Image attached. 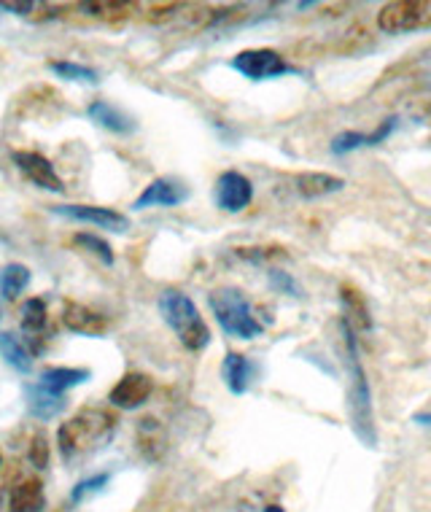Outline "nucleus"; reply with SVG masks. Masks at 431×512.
<instances>
[{"label": "nucleus", "mask_w": 431, "mask_h": 512, "mask_svg": "<svg viewBox=\"0 0 431 512\" xmlns=\"http://www.w3.org/2000/svg\"><path fill=\"white\" fill-rule=\"evenodd\" d=\"M413 421L418 426H431V410H426V413H415Z\"/></svg>", "instance_id": "30"}, {"label": "nucleus", "mask_w": 431, "mask_h": 512, "mask_svg": "<svg viewBox=\"0 0 431 512\" xmlns=\"http://www.w3.org/2000/svg\"><path fill=\"white\" fill-rule=\"evenodd\" d=\"M0 9H3V11H17L19 17H27V14L33 11V3H0Z\"/></svg>", "instance_id": "29"}, {"label": "nucleus", "mask_w": 431, "mask_h": 512, "mask_svg": "<svg viewBox=\"0 0 431 512\" xmlns=\"http://www.w3.org/2000/svg\"><path fill=\"white\" fill-rule=\"evenodd\" d=\"M232 71H238L248 81H270L297 73V68L275 49H246L232 57Z\"/></svg>", "instance_id": "6"}, {"label": "nucleus", "mask_w": 431, "mask_h": 512, "mask_svg": "<svg viewBox=\"0 0 431 512\" xmlns=\"http://www.w3.org/2000/svg\"><path fill=\"white\" fill-rule=\"evenodd\" d=\"M254 200V184L248 181L238 170H227L221 173L216 181V205L227 213L246 211Z\"/></svg>", "instance_id": "7"}, {"label": "nucleus", "mask_w": 431, "mask_h": 512, "mask_svg": "<svg viewBox=\"0 0 431 512\" xmlns=\"http://www.w3.org/2000/svg\"><path fill=\"white\" fill-rule=\"evenodd\" d=\"M267 281H270V286H273L275 292L286 294V297H302L300 283L294 281L289 273H283V270H270V273H267Z\"/></svg>", "instance_id": "26"}, {"label": "nucleus", "mask_w": 431, "mask_h": 512, "mask_svg": "<svg viewBox=\"0 0 431 512\" xmlns=\"http://www.w3.org/2000/svg\"><path fill=\"white\" fill-rule=\"evenodd\" d=\"M345 340V370H348V415H351L353 434L359 437L367 448L378 445V426H375V405H372V389L367 380V370L361 364L359 337L356 329L340 318Z\"/></svg>", "instance_id": "1"}, {"label": "nucleus", "mask_w": 431, "mask_h": 512, "mask_svg": "<svg viewBox=\"0 0 431 512\" xmlns=\"http://www.w3.org/2000/svg\"><path fill=\"white\" fill-rule=\"evenodd\" d=\"M0 354H3V359H6V362H9L17 372L33 370L30 351H27L25 345L19 343L17 335H9V332H3V335H0Z\"/></svg>", "instance_id": "21"}, {"label": "nucleus", "mask_w": 431, "mask_h": 512, "mask_svg": "<svg viewBox=\"0 0 431 512\" xmlns=\"http://www.w3.org/2000/svg\"><path fill=\"white\" fill-rule=\"evenodd\" d=\"M431 25V0H394L386 3L378 14V27L383 33L399 36Z\"/></svg>", "instance_id": "5"}, {"label": "nucleus", "mask_w": 431, "mask_h": 512, "mask_svg": "<svg viewBox=\"0 0 431 512\" xmlns=\"http://www.w3.org/2000/svg\"><path fill=\"white\" fill-rule=\"evenodd\" d=\"M151 391H154V383H151L149 375H143V372H127V375H122V380L116 383L114 389H111L108 399L119 410H135V407L146 405Z\"/></svg>", "instance_id": "10"}, {"label": "nucleus", "mask_w": 431, "mask_h": 512, "mask_svg": "<svg viewBox=\"0 0 431 512\" xmlns=\"http://www.w3.org/2000/svg\"><path fill=\"white\" fill-rule=\"evenodd\" d=\"M44 483L36 477H27L19 486L11 488L9 512H44Z\"/></svg>", "instance_id": "16"}, {"label": "nucleus", "mask_w": 431, "mask_h": 512, "mask_svg": "<svg viewBox=\"0 0 431 512\" xmlns=\"http://www.w3.org/2000/svg\"><path fill=\"white\" fill-rule=\"evenodd\" d=\"M345 181L332 173H302L297 176V195L302 200H321V197L343 192Z\"/></svg>", "instance_id": "15"}, {"label": "nucleus", "mask_w": 431, "mask_h": 512, "mask_svg": "<svg viewBox=\"0 0 431 512\" xmlns=\"http://www.w3.org/2000/svg\"><path fill=\"white\" fill-rule=\"evenodd\" d=\"M208 305H211L219 327L229 337H238V340H256V337H262L264 324L256 318L251 302L246 300V294L235 289V286H224V289L211 292Z\"/></svg>", "instance_id": "4"}, {"label": "nucleus", "mask_w": 431, "mask_h": 512, "mask_svg": "<svg viewBox=\"0 0 431 512\" xmlns=\"http://www.w3.org/2000/svg\"><path fill=\"white\" fill-rule=\"evenodd\" d=\"M89 119L111 130V133H132L135 130V122H132L130 116L111 106V103H106V100H95L89 106Z\"/></svg>", "instance_id": "19"}, {"label": "nucleus", "mask_w": 431, "mask_h": 512, "mask_svg": "<svg viewBox=\"0 0 431 512\" xmlns=\"http://www.w3.org/2000/svg\"><path fill=\"white\" fill-rule=\"evenodd\" d=\"M396 124H399V119H396V116H388V119H383V122L372 130V133H353V130L340 133L335 141H332V154H351V151L364 149V146H380V143H386L388 138L394 135Z\"/></svg>", "instance_id": "12"}, {"label": "nucleus", "mask_w": 431, "mask_h": 512, "mask_svg": "<svg viewBox=\"0 0 431 512\" xmlns=\"http://www.w3.org/2000/svg\"><path fill=\"white\" fill-rule=\"evenodd\" d=\"M114 429L116 418L106 410H81L68 424H62L60 432H57L62 459L73 461L79 459L81 453L100 448L114 434Z\"/></svg>", "instance_id": "2"}, {"label": "nucleus", "mask_w": 431, "mask_h": 512, "mask_svg": "<svg viewBox=\"0 0 431 512\" xmlns=\"http://www.w3.org/2000/svg\"><path fill=\"white\" fill-rule=\"evenodd\" d=\"M256 367L251 364V359H246L243 354H227L224 356V362H221V378L227 383V389L232 394H246L251 389V383H254Z\"/></svg>", "instance_id": "14"}, {"label": "nucleus", "mask_w": 431, "mask_h": 512, "mask_svg": "<svg viewBox=\"0 0 431 512\" xmlns=\"http://www.w3.org/2000/svg\"><path fill=\"white\" fill-rule=\"evenodd\" d=\"M84 380H89V370H79V367H49V370L41 372L38 386H44L46 391H54V394L65 397V391L76 389Z\"/></svg>", "instance_id": "17"}, {"label": "nucleus", "mask_w": 431, "mask_h": 512, "mask_svg": "<svg viewBox=\"0 0 431 512\" xmlns=\"http://www.w3.org/2000/svg\"><path fill=\"white\" fill-rule=\"evenodd\" d=\"M11 159H14V165H17L33 184L41 186V189H49V192H62V189H65V186H62V178L57 176V170H54L52 162L46 157H41V154H36V151H14Z\"/></svg>", "instance_id": "11"}, {"label": "nucleus", "mask_w": 431, "mask_h": 512, "mask_svg": "<svg viewBox=\"0 0 431 512\" xmlns=\"http://www.w3.org/2000/svg\"><path fill=\"white\" fill-rule=\"evenodd\" d=\"M27 283H30V270L25 265H19V262H11L0 273V294L6 300H17L19 294L27 289Z\"/></svg>", "instance_id": "20"}, {"label": "nucleus", "mask_w": 431, "mask_h": 512, "mask_svg": "<svg viewBox=\"0 0 431 512\" xmlns=\"http://www.w3.org/2000/svg\"><path fill=\"white\" fill-rule=\"evenodd\" d=\"M159 313L168 321V327L173 329L181 340L184 348L189 351H203L211 343V329L200 316V310L184 292L168 289L159 294Z\"/></svg>", "instance_id": "3"}, {"label": "nucleus", "mask_w": 431, "mask_h": 512, "mask_svg": "<svg viewBox=\"0 0 431 512\" xmlns=\"http://www.w3.org/2000/svg\"><path fill=\"white\" fill-rule=\"evenodd\" d=\"M62 321H65V327L76 332V335H106L108 332V321L106 316H100L87 305H79V302H68L65 310H62Z\"/></svg>", "instance_id": "13"}, {"label": "nucleus", "mask_w": 431, "mask_h": 512, "mask_svg": "<svg viewBox=\"0 0 431 512\" xmlns=\"http://www.w3.org/2000/svg\"><path fill=\"white\" fill-rule=\"evenodd\" d=\"M189 200V186L184 181H176V178H157L151 181L143 195L135 200V211H143V208H176V205L186 203Z\"/></svg>", "instance_id": "9"}, {"label": "nucleus", "mask_w": 431, "mask_h": 512, "mask_svg": "<svg viewBox=\"0 0 431 512\" xmlns=\"http://www.w3.org/2000/svg\"><path fill=\"white\" fill-rule=\"evenodd\" d=\"M264 512H286L281 504H270V507H264Z\"/></svg>", "instance_id": "31"}, {"label": "nucleus", "mask_w": 431, "mask_h": 512, "mask_svg": "<svg viewBox=\"0 0 431 512\" xmlns=\"http://www.w3.org/2000/svg\"><path fill=\"white\" fill-rule=\"evenodd\" d=\"M27 407L30 413L41 418V421H49L57 413L65 410V397L62 394H54V391H46L44 386H27Z\"/></svg>", "instance_id": "18"}, {"label": "nucleus", "mask_w": 431, "mask_h": 512, "mask_svg": "<svg viewBox=\"0 0 431 512\" xmlns=\"http://www.w3.org/2000/svg\"><path fill=\"white\" fill-rule=\"evenodd\" d=\"M108 480H111V475H106V472H103V475H95V477H87V480H81L79 486L71 491V499L73 502H81L84 496L100 494V491L108 486Z\"/></svg>", "instance_id": "27"}, {"label": "nucleus", "mask_w": 431, "mask_h": 512, "mask_svg": "<svg viewBox=\"0 0 431 512\" xmlns=\"http://www.w3.org/2000/svg\"><path fill=\"white\" fill-rule=\"evenodd\" d=\"M46 302L41 297H33V300L25 302L22 308V329L25 332H41L46 327Z\"/></svg>", "instance_id": "23"}, {"label": "nucleus", "mask_w": 431, "mask_h": 512, "mask_svg": "<svg viewBox=\"0 0 431 512\" xmlns=\"http://www.w3.org/2000/svg\"><path fill=\"white\" fill-rule=\"evenodd\" d=\"M30 461H33V467L38 469L49 467V440H46V434H36V437H33V445H30Z\"/></svg>", "instance_id": "28"}, {"label": "nucleus", "mask_w": 431, "mask_h": 512, "mask_svg": "<svg viewBox=\"0 0 431 512\" xmlns=\"http://www.w3.org/2000/svg\"><path fill=\"white\" fill-rule=\"evenodd\" d=\"M49 68H52L60 79L97 84V71H92V68H87V65H79V62H52Z\"/></svg>", "instance_id": "24"}, {"label": "nucleus", "mask_w": 431, "mask_h": 512, "mask_svg": "<svg viewBox=\"0 0 431 512\" xmlns=\"http://www.w3.org/2000/svg\"><path fill=\"white\" fill-rule=\"evenodd\" d=\"M52 211L57 216H65V219L87 221V224H95V227H103V230H130V219L124 213L114 211V208H100V205H54Z\"/></svg>", "instance_id": "8"}, {"label": "nucleus", "mask_w": 431, "mask_h": 512, "mask_svg": "<svg viewBox=\"0 0 431 512\" xmlns=\"http://www.w3.org/2000/svg\"><path fill=\"white\" fill-rule=\"evenodd\" d=\"M340 302H343V318L348 324H356V329H372V316L364 300H361L359 292H351V289H343L340 292Z\"/></svg>", "instance_id": "22"}, {"label": "nucleus", "mask_w": 431, "mask_h": 512, "mask_svg": "<svg viewBox=\"0 0 431 512\" xmlns=\"http://www.w3.org/2000/svg\"><path fill=\"white\" fill-rule=\"evenodd\" d=\"M73 243L81 248H87L89 254H95L103 265H114V251H111V246H108L103 238L92 235V232H79V235L73 238Z\"/></svg>", "instance_id": "25"}]
</instances>
